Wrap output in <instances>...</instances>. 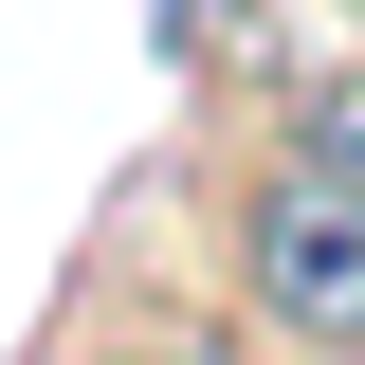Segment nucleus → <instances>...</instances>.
<instances>
[{
  "label": "nucleus",
  "mask_w": 365,
  "mask_h": 365,
  "mask_svg": "<svg viewBox=\"0 0 365 365\" xmlns=\"http://www.w3.org/2000/svg\"><path fill=\"white\" fill-rule=\"evenodd\" d=\"M237 274H256V311L292 347H365V201L329 165H274L256 220H237Z\"/></svg>",
  "instance_id": "f257e3e1"
},
{
  "label": "nucleus",
  "mask_w": 365,
  "mask_h": 365,
  "mask_svg": "<svg viewBox=\"0 0 365 365\" xmlns=\"http://www.w3.org/2000/svg\"><path fill=\"white\" fill-rule=\"evenodd\" d=\"M292 165H329V182L365 201V55H329V73L292 91Z\"/></svg>",
  "instance_id": "f03ea898"
}]
</instances>
